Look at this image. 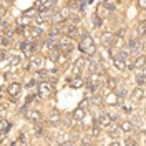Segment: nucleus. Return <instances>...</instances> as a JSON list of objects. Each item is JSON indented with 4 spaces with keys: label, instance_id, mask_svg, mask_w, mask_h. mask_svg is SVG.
<instances>
[{
    "label": "nucleus",
    "instance_id": "1",
    "mask_svg": "<svg viewBox=\"0 0 146 146\" xmlns=\"http://www.w3.org/2000/svg\"><path fill=\"white\" fill-rule=\"evenodd\" d=\"M78 48L82 50L83 53H86V55H93L95 52H96V48H95V42H93V38H91L88 33H83L82 35Z\"/></svg>",
    "mask_w": 146,
    "mask_h": 146
},
{
    "label": "nucleus",
    "instance_id": "2",
    "mask_svg": "<svg viewBox=\"0 0 146 146\" xmlns=\"http://www.w3.org/2000/svg\"><path fill=\"white\" fill-rule=\"evenodd\" d=\"M101 83H103V76H101L100 73H91L90 78L86 80V91L88 93H95V91L98 90V86H101Z\"/></svg>",
    "mask_w": 146,
    "mask_h": 146
},
{
    "label": "nucleus",
    "instance_id": "3",
    "mask_svg": "<svg viewBox=\"0 0 146 146\" xmlns=\"http://www.w3.org/2000/svg\"><path fill=\"white\" fill-rule=\"evenodd\" d=\"M53 85H52V82H38V96L40 98H48V96H52L53 95Z\"/></svg>",
    "mask_w": 146,
    "mask_h": 146
},
{
    "label": "nucleus",
    "instance_id": "4",
    "mask_svg": "<svg viewBox=\"0 0 146 146\" xmlns=\"http://www.w3.org/2000/svg\"><path fill=\"white\" fill-rule=\"evenodd\" d=\"M93 119H95V123H100L103 128H108L110 125L113 123V118H111V115L105 113V111H96V113L93 115Z\"/></svg>",
    "mask_w": 146,
    "mask_h": 146
},
{
    "label": "nucleus",
    "instance_id": "5",
    "mask_svg": "<svg viewBox=\"0 0 146 146\" xmlns=\"http://www.w3.org/2000/svg\"><path fill=\"white\" fill-rule=\"evenodd\" d=\"M128 48L131 53H139L143 50V42L139 38H129L128 40Z\"/></svg>",
    "mask_w": 146,
    "mask_h": 146
},
{
    "label": "nucleus",
    "instance_id": "6",
    "mask_svg": "<svg viewBox=\"0 0 146 146\" xmlns=\"http://www.w3.org/2000/svg\"><path fill=\"white\" fill-rule=\"evenodd\" d=\"M65 35L70 36L72 40H76V38H82V35H80V32H78V27L76 25H65Z\"/></svg>",
    "mask_w": 146,
    "mask_h": 146
},
{
    "label": "nucleus",
    "instance_id": "7",
    "mask_svg": "<svg viewBox=\"0 0 146 146\" xmlns=\"http://www.w3.org/2000/svg\"><path fill=\"white\" fill-rule=\"evenodd\" d=\"M115 38H116V36H115V33H113V32H105V33H103V35H101V45L105 46V48H110V46L113 45V42H115Z\"/></svg>",
    "mask_w": 146,
    "mask_h": 146
},
{
    "label": "nucleus",
    "instance_id": "8",
    "mask_svg": "<svg viewBox=\"0 0 146 146\" xmlns=\"http://www.w3.org/2000/svg\"><path fill=\"white\" fill-rule=\"evenodd\" d=\"M62 33H65V23H55V25L50 27V33H48V36L58 38Z\"/></svg>",
    "mask_w": 146,
    "mask_h": 146
},
{
    "label": "nucleus",
    "instance_id": "9",
    "mask_svg": "<svg viewBox=\"0 0 146 146\" xmlns=\"http://www.w3.org/2000/svg\"><path fill=\"white\" fill-rule=\"evenodd\" d=\"M20 50L25 53V56H30L32 53H35V50H36V46L33 42H23V43H20Z\"/></svg>",
    "mask_w": 146,
    "mask_h": 146
},
{
    "label": "nucleus",
    "instance_id": "10",
    "mask_svg": "<svg viewBox=\"0 0 146 146\" xmlns=\"http://www.w3.org/2000/svg\"><path fill=\"white\" fill-rule=\"evenodd\" d=\"M73 125H76V123H80V121H83L85 119V116H86V113H85V110L82 108V106H78V108L73 111Z\"/></svg>",
    "mask_w": 146,
    "mask_h": 146
},
{
    "label": "nucleus",
    "instance_id": "11",
    "mask_svg": "<svg viewBox=\"0 0 146 146\" xmlns=\"http://www.w3.org/2000/svg\"><path fill=\"white\" fill-rule=\"evenodd\" d=\"M83 65H85V60H83L82 56H80V58H76V60H75V63H73V70H72L73 76H80V72H82Z\"/></svg>",
    "mask_w": 146,
    "mask_h": 146
},
{
    "label": "nucleus",
    "instance_id": "12",
    "mask_svg": "<svg viewBox=\"0 0 146 146\" xmlns=\"http://www.w3.org/2000/svg\"><path fill=\"white\" fill-rule=\"evenodd\" d=\"M25 116H27L28 121H32V123H38V121L42 119V113L36 111V110H28V113L25 115Z\"/></svg>",
    "mask_w": 146,
    "mask_h": 146
},
{
    "label": "nucleus",
    "instance_id": "13",
    "mask_svg": "<svg viewBox=\"0 0 146 146\" xmlns=\"http://www.w3.org/2000/svg\"><path fill=\"white\" fill-rule=\"evenodd\" d=\"M106 131L110 133V136H111V138H115V139H119V135H121V131H123V129H121V126L118 128L116 125H113V123H111V125L106 128Z\"/></svg>",
    "mask_w": 146,
    "mask_h": 146
},
{
    "label": "nucleus",
    "instance_id": "14",
    "mask_svg": "<svg viewBox=\"0 0 146 146\" xmlns=\"http://www.w3.org/2000/svg\"><path fill=\"white\" fill-rule=\"evenodd\" d=\"M145 96H146V91H145L143 86H136L135 90L131 91V98H133V100H143Z\"/></svg>",
    "mask_w": 146,
    "mask_h": 146
},
{
    "label": "nucleus",
    "instance_id": "15",
    "mask_svg": "<svg viewBox=\"0 0 146 146\" xmlns=\"http://www.w3.org/2000/svg\"><path fill=\"white\" fill-rule=\"evenodd\" d=\"M98 68H100V62L98 60H88V63H86V70L88 73H98Z\"/></svg>",
    "mask_w": 146,
    "mask_h": 146
},
{
    "label": "nucleus",
    "instance_id": "16",
    "mask_svg": "<svg viewBox=\"0 0 146 146\" xmlns=\"http://www.w3.org/2000/svg\"><path fill=\"white\" fill-rule=\"evenodd\" d=\"M7 91H9L10 96H18V95H20V91H22V86H20L18 83H10L9 88H7Z\"/></svg>",
    "mask_w": 146,
    "mask_h": 146
},
{
    "label": "nucleus",
    "instance_id": "17",
    "mask_svg": "<svg viewBox=\"0 0 146 146\" xmlns=\"http://www.w3.org/2000/svg\"><path fill=\"white\" fill-rule=\"evenodd\" d=\"M105 101H106L108 105H111V106L118 105V101H119L118 93H116V91H115V93H108V95H106V98H105Z\"/></svg>",
    "mask_w": 146,
    "mask_h": 146
},
{
    "label": "nucleus",
    "instance_id": "18",
    "mask_svg": "<svg viewBox=\"0 0 146 146\" xmlns=\"http://www.w3.org/2000/svg\"><path fill=\"white\" fill-rule=\"evenodd\" d=\"M50 22H52V25H55V23H65V17L60 12H53L52 17H50Z\"/></svg>",
    "mask_w": 146,
    "mask_h": 146
},
{
    "label": "nucleus",
    "instance_id": "19",
    "mask_svg": "<svg viewBox=\"0 0 146 146\" xmlns=\"http://www.w3.org/2000/svg\"><path fill=\"white\" fill-rule=\"evenodd\" d=\"M68 83H70V86H72V88H82V86H83L82 76H73L72 80H68Z\"/></svg>",
    "mask_w": 146,
    "mask_h": 146
},
{
    "label": "nucleus",
    "instance_id": "20",
    "mask_svg": "<svg viewBox=\"0 0 146 146\" xmlns=\"http://www.w3.org/2000/svg\"><path fill=\"white\" fill-rule=\"evenodd\" d=\"M50 3H52V0H36V2H35V7H36V10H38V12H43V10L50 5Z\"/></svg>",
    "mask_w": 146,
    "mask_h": 146
},
{
    "label": "nucleus",
    "instance_id": "21",
    "mask_svg": "<svg viewBox=\"0 0 146 146\" xmlns=\"http://www.w3.org/2000/svg\"><path fill=\"white\" fill-rule=\"evenodd\" d=\"M10 128H12V123H10L9 119H5V118L0 119V133H3V135H5Z\"/></svg>",
    "mask_w": 146,
    "mask_h": 146
},
{
    "label": "nucleus",
    "instance_id": "22",
    "mask_svg": "<svg viewBox=\"0 0 146 146\" xmlns=\"http://www.w3.org/2000/svg\"><path fill=\"white\" fill-rule=\"evenodd\" d=\"M121 129H123V133H133V131H135L133 121H123V123H121Z\"/></svg>",
    "mask_w": 146,
    "mask_h": 146
},
{
    "label": "nucleus",
    "instance_id": "23",
    "mask_svg": "<svg viewBox=\"0 0 146 146\" xmlns=\"http://www.w3.org/2000/svg\"><path fill=\"white\" fill-rule=\"evenodd\" d=\"M48 118H50V121H52V125H58L60 119H62V116H60V113H58L56 110H53V111H50Z\"/></svg>",
    "mask_w": 146,
    "mask_h": 146
},
{
    "label": "nucleus",
    "instance_id": "24",
    "mask_svg": "<svg viewBox=\"0 0 146 146\" xmlns=\"http://www.w3.org/2000/svg\"><path fill=\"white\" fill-rule=\"evenodd\" d=\"M113 65H115L118 70H121V72H123V70H126V62H125V60H121L119 56L113 58Z\"/></svg>",
    "mask_w": 146,
    "mask_h": 146
},
{
    "label": "nucleus",
    "instance_id": "25",
    "mask_svg": "<svg viewBox=\"0 0 146 146\" xmlns=\"http://www.w3.org/2000/svg\"><path fill=\"white\" fill-rule=\"evenodd\" d=\"M36 80H38V82H48V80H50L48 72H45V70H38V72H36Z\"/></svg>",
    "mask_w": 146,
    "mask_h": 146
},
{
    "label": "nucleus",
    "instance_id": "26",
    "mask_svg": "<svg viewBox=\"0 0 146 146\" xmlns=\"http://www.w3.org/2000/svg\"><path fill=\"white\" fill-rule=\"evenodd\" d=\"M129 55H131V52H129V48H123V46H121V48H119L118 50V56L119 58H121V60H128V58H129Z\"/></svg>",
    "mask_w": 146,
    "mask_h": 146
},
{
    "label": "nucleus",
    "instance_id": "27",
    "mask_svg": "<svg viewBox=\"0 0 146 146\" xmlns=\"http://www.w3.org/2000/svg\"><path fill=\"white\" fill-rule=\"evenodd\" d=\"M43 63H45V62H43V58H42V56L33 58V60H32V65H30V68H32V70H38V68H40Z\"/></svg>",
    "mask_w": 146,
    "mask_h": 146
},
{
    "label": "nucleus",
    "instance_id": "28",
    "mask_svg": "<svg viewBox=\"0 0 146 146\" xmlns=\"http://www.w3.org/2000/svg\"><path fill=\"white\" fill-rule=\"evenodd\" d=\"M101 125L100 123H95V126H91V131H90V135L93 138H96V136H100V133H101Z\"/></svg>",
    "mask_w": 146,
    "mask_h": 146
},
{
    "label": "nucleus",
    "instance_id": "29",
    "mask_svg": "<svg viewBox=\"0 0 146 146\" xmlns=\"http://www.w3.org/2000/svg\"><path fill=\"white\" fill-rule=\"evenodd\" d=\"M68 22H70L72 25H76V27H78L80 22H82V17H80V15H70V17H68Z\"/></svg>",
    "mask_w": 146,
    "mask_h": 146
},
{
    "label": "nucleus",
    "instance_id": "30",
    "mask_svg": "<svg viewBox=\"0 0 146 146\" xmlns=\"http://www.w3.org/2000/svg\"><path fill=\"white\" fill-rule=\"evenodd\" d=\"M106 85H108V88L111 91H115L116 88H118V83H116V80H115V78H106Z\"/></svg>",
    "mask_w": 146,
    "mask_h": 146
},
{
    "label": "nucleus",
    "instance_id": "31",
    "mask_svg": "<svg viewBox=\"0 0 146 146\" xmlns=\"http://www.w3.org/2000/svg\"><path fill=\"white\" fill-rule=\"evenodd\" d=\"M66 62H68V56H66V53L60 52L58 58H56V63H58V65H66Z\"/></svg>",
    "mask_w": 146,
    "mask_h": 146
},
{
    "label": "nucleus",
    "instance_id": "32",
    "mask_svg": "<svg viewBox=\"0 0 146 146\" xmlns=\"http://www.w3.org/2000/svg\"><path fill=\"white\" fill-rule=\"evenodd\" d=\"M108 12H110V10L106 9L105 5H100V7H98V12H96V13H98V15H100L101 18H105L106 15H108Z\"/></svg>",
    "mask_w": 146,
    "mask_h": 146
},
{
    "label": "nucleus",
    "instance_id": "33",
    "mask_svg": "<svg viewBox=\"0 0 146 146\" xmlns=\"http://www.w3.org/2000/svg\"><path fill=\"white\" fill-rule=\"evenodd\" d=\"M138 35H139V36L146 35V20H145V22H141V23L138 25Z\"/></svg>",
    "mask_w": 146,
    "mask_h": 146
},
{
    "label": "nucleus",
    "instance_id": "34",
    "mask_svg": "<svg viewBox=\"0 0 146 146\" xmlns=\"http://www.w3.org/2000/svg\"><path fill=\"white\" fill-rule=\"evenodd\" d=\"M105 7H106L110 12H113V10H116V2H115V0H106V2H105Z\"/></svg>",
    "mask_w": 146,
    "mask_h": 146
},
{
    "label": "nucleus",
    "instance_id": "35",
    "mask_svg": "<svg viewBox=\"0 0 146 146\" xmlns=\"http://www.w3.org/2000/svg\"><path fill=\"white\" fill-rule=\"evenodd\" d=\"M115 91L118 93V96H119V98H125V96H128V90L125 88V86H118V88H116Z\"/></svg>",
    "mask_w": 146,
    "mask_h": 146
},
{
    "label": "nucleus",
    "instance_id": "36",
    "mask_svg": "<svg viewBox=\"0 0 146 146\" xmlns=\"http://www.w3.org/2000/svg\"><path fill=\"white\" fill-rule=\"evenodd\" d=\"M10 43H12V36L2 33V45H3V48H5V46H9Z\"/></svg>",
    "mask_w": 146,
    "mask_h": 146
},
{
    "label": "nucleus",
    "instance_id": "37",
    "mask_svg": "<svg viewBox=\"0 0 146 146\" xmlns=\"http://www.w3.org/2000/svg\"><path fill=\"white\" fill-rule=\"evenodd\" d=\"M136 82H138L139 86H145V85H146V76L143 75V73H138V75H136Z\"/></svg>",
    "mask_w": 146,
    "mask_h": 146
},
{
    "label": "nucleus",
    "instance_id": "38",
    "mask_svg": "<svg viewBox=\"0 0 146 146\" xmlns=\"http://www.w3.org/2000/svg\"><path fill=\"white\" fill-rule=\"evenodd\" d=\"M103 20H105V18H101L100 15L96 13V15L93 17V23H95V27H101V25H103Z\"/></svg>",
    "mask_w": 146,
    "mask_h": 146
},
{
    "label": "nucleus",
    "instance_id": "39",
    "mask_svg": "<svg viewBox=\"0 0 146 146\" xmlns=\"http://www.w3.org/2000/svg\"><path fill=\"white\" fill-rule=\"evenodd\" d=\"M91 103H93V105H96V106H100L101 103H103V98H101L100 95H95V96H93V98H91Z\"/></svg>",
    "mask_w": 146,
    "mask_h": 146
},
{
    "label": "nucleus",
    "instance_id": "40",
    "mask_svg": "<svg viewBox=\"0 0 146 146\" xmlns=\"http://www.w3.org/2000/svg\"><path fill=\"white\" fill-rule=\"evenodd\" d=\"M36 13H40V12L36 10V7H33V9H30V10H27V12H25V17H33V18H35Z\"/></svg>",
    "mask_w": 146,
    "mask_h": 146
},
{
    "label": "nucleus",
    "instance_id": "41",
    "mask_svg": "<svg viewBox=\"0 0 146 146\" xmlns=\"http://www.w3.org/2000/svg\"><path fill=\"white\" fill-rule=\"evenodd\" d=\"M18 63H20V56H18V55L10 56V66H17Z\"/></svg>",
    "mask_w": 146,
    "mask_h": 146
},
{
    "label": "nucleus",
    "instance_id": "42",
    "mask_svg": "<svg viewBox=\"0 0 146 146\" xmlns=\"http://www.w3.org/2000/svg\"><path fill=\"white\" fill-rule=\"evenodd\" d=\"M33 133H35L36 136H40V135L43 133V126H42V125H38V123H35V126H33Z\"/></svg>",
    "mask_w": 146,
    "mask_h": 146
},
{
    "label": "nucleus",
    "instance_id": "43",
    "mask_svg": "<svg viewBox=\"0 0 146 146\" xmlns=\"http://www.w3.org/2000/svg\"><path fill=\"white\" fill-rule=\"evenodd\" d=\"M125 62H126V70H133V68H135V60H129V58H128Z\"/></svg>",
    "mask_w": 146,
    "mask_h": 146
},
{
    "label": "nucleus",
    "instance_id": "44",
    "mask_svg": "<svg viewBox=\"0 0 146 146\" xmlns=\"http://www.w3.org/2000/svg\"><path fill=\"white\" fill-rule=\"evenodd\" d=\"M91 138L93 136H83L82 138V145H91Z\"/></svg>",
    "mask_w": 146,
    "mask_h": 146
},
{
    "label": "nucleus",
    "instance_id": "45",
    "mask_svg": "<svg viewBox=\"0 0 146 146\" xmlns=\"http://www.w3.org/2000/svg\"><path fill=\"white\" fill-rule=\"evenodd\" d=\"M90 103H91L90 100H86V98H85V100H83L82 103H80V106H82L83 110H86V108H88V106H90Z\"/></svg>",
    "mask_w": 146,
    "mask_h": 146
},
{
    "label": "nucleus",
    "instance_id": "46",
    "mask_svg": "<svg viewBox=\"0 0 146 146\" xmlns=\"http://www.w3.org/2000/svg\"><path fill=\"white\" fill-rule=\"evenodd\" d=\"M131 121H133V125H135V126H139V125H141V118H139V116H133Z\"/></svg>",
    "mask_w": 146,
    "mask_h": 146
},
{
    "label": "nucleus",
    "instance_id": "47",
    "mask_svg": "<svg viewBox=\"0 0 146 146\" xmlns=\"http://www.w3.org/2000/svg\"><path fill=\"white\" fill-rule=\"evenodd\" d=\"M138 5H139V9L146 10V0H138Z\"/></svg>",
    "mask_w": 146,
    "mask_h": 146
},
{
    "label": "nucleus",
    "instance_id": "48",
    "mask_svg": "<svg viewBox=\"0 0 146 146\" xmlns=\"http://www.w3.org/2000/svg\"><path fill=\"white\" fill-rule=\"evenodd\" d=\"M125 32H126L125 28H119V30L116 32V33H118V36H125Z\"/></svg>",
    "mask_w": 146,
    "mask_h": 146
},
{
    "label": "nucleus",
    "instance_id": "49",
    "mask_svg": "<svg viewBox=\"0 0 146 146\" xmlns=\"http://www.w3.org/2000/svg\"><path fill=\"white\" fill-rule=\"evenodd\" d=\"M123 145H128V146H129V145H136V141H133V139H126Z\"/></svg>",
    "mask_w": 146,
    "mask_h": 146
},
{
    "label": "nucleus",
    "instance_id": "50",
    "mask_svg": "<svg viewBox=\"0 0 146 146\" xmlns=\"http://www.w3.org/2000/svg\"><path fill=\"white\" fill-rule=\"evenodd\" d=\"M33 85H35V80H30L28 85H27V88H33Z\"/></svg>",
    "mask_w": 146,
    "mask_h": 146
},
{
    "label": "nucleus",
    "instance_id": "51",
    "mask_svg": "<svg viewBox=\"0 0 146 146\" xmlns=\"http://www.w3.org/2000/svg\"><path fill=\"white\" fill-rule=\"evenodd\" d=\"M111 118H113V121H116V119H119V115H116V113H111Z\"/></svg>",
    "mask_w": 146,
    "mask_h": 146
},
{
    "label": "nucleus",
    "instance_id": "52",
    "mask_svg": "<svg viewBox=\"0 0 146 146\" xmlns=\"http://www.w3.org/2000/svg\"><path fill=\"white\" fill-rule=\"evenodd\" d=\"M5 58H7V50L3 48V50H2V60H5Z\"/></svg>",
    "mask_w": 146,
    "mask_h": 146
},
{
    "label": "nucleus",
    "instance_id": "53",
    "mask_svg": "<svg viewBox=\"0 0 146 146\" xmlns=\"http://www.w3.org/2000/svg\"><path fill=\"white\" fill-rule=\"evenodd\" d=\"M145 91H146V85H145Z\"/></svg>",
    "mask_w": 146,
    "mask_h": 146
},
{
    "label": "nucleus",
    "instance_id": "54",
    "mask_svg": "<svg viewBox=\"0 0 146 146\" xmlns=\"http://www.w3.org/2000/svg\"><path fill=\"white\" fill-rule=\"evenodd\" d=\"M10 2H13V0H10Z\"/></svg>",
    "mask_w": 146,
    "mask_h": 146
}]
</instances>
